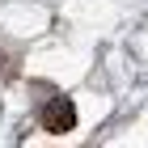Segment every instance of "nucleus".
<instances>
[{
  "mask_svg": "<svg viewBox=\"0 0 148 148\" xmlns=\"http://www.w3.org/2000/svg\"><path fill=\"white\" fill-rule=\"evenodd\" d=\"M38 119H42L47 131L59 136V131H72V127H76V106H72L68 97H51V102L38 110Z\"/></svg>",
  "mask_w": 148,
  "mask_h": 148,
  "instance_id": "nucleus-1",
  "label": "nucleus"
}]
</instances>
